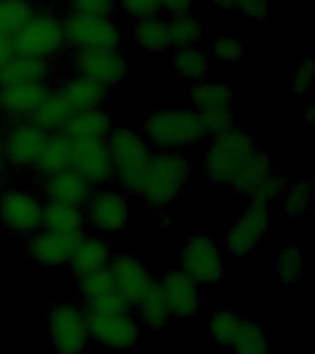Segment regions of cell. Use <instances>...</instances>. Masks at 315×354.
Returning <instances> with one entry per match:
<instances>
[{"instance_id": "obj_1", "label": "cell", "mask_w": 315, "mask_h": 354, "mask_svg": "<svg viewBox=\"0 0 315 354\" xmlns=\"http://www.w3.org/2000/svg\"><path fill=\"white\" fill-rule=\"evenodd\" d=\"M201 162L210 183L249 196L278 176L275 160L256 146L253 133L238 124L220 137L210 138Z\"/></svg>"}, {"instance_id": "obj_2", "label": "cell", "mask_w": 315, "mask_h": 354, "mask_svg": "<svg viewBox=\"0 0 315 354\" xmlns=\"http://www.w3.org/2000/svg\"><path fill=\"white\" fill-rule=\"evenodd\" d=\"M190 177L192 160L182 151H159L149 159L138 194L151 209H164L181 198Z\"/></svg>"}, {"instance_id": "obj_3", "label": "cell", "mask_w": 315, "mask_h": 354, "mask_svg": "<svg viewBox=\"0 0 315 354\" xmlns=\"http://www.w3.org/2000/svg\"><path fill=\"white\" fill-rule=\"evenodd\" d=\"M105 144H107L118 188L126 196L140 192L144 174L153 155V149L142 133L126 124H115L109 135L105 137Z\"/></svg>"}, {"instance_id": "obj_4", "label": "cell", "mask_w": 315, "mask_h": 354, "mask_svg": "<svg viewBox=\"0 0 315 354\" xmlns=\"http://www.w3.org/2000/svg\"><path fill=\"white\" fill-rule=\"evenodd\" d=\"M142 135L160 151H184L204 138L199 115L188 105L151 111L144 120Z\"/></svg>"}, {"instance_id": "obj_5", "label": "cell", "mask_w": 315, "mask_h": 354, "mask_svg": "<svg viewBox=\"0 0 315 354\" xmlns=\"http://www.w3.org/2000/svg\"><path fill=\"white\" fill-rule=\"evenodd\" d=\"M15 57L59 61L66 54L65 33L59 10H37L11 39H8Z\"/></svg>"}, {"instance_id": "obj_6", "label": "cell", "mask_w": 315, "mask_h": 354, "mask_svg": "<svg viewBox=\"0 0 315 354\" xmlns=\"http://www.w3.org/2000/svg\"><path fill=\"white\" fill-rule=\"evenodd\" d=\"M46 332L55 354H83L90 342L85 306L72 299H57L46 315Z\"/></svg>"}, {"instance_id": "obj_7", "label": "cell", "mask_w": 315, "mask_h": 354, "mask_svg": "<svg viewBox=\"0 0 315 354\" xmlns=\"http://www.w3.org/2000/svg\"><path fill=\"white\" fill-rule=\"evenodd\" d=\"M66 50H120L126 33L113 17L61 13Z\"/></svg>"}, {"instance_id": "obj_8", "label": "cell", "mask_w": 315, "mask_h": 354, "mask_svg": "<svg viewBox=\"0 0 315 354\" xmlns=\"http://www.w3.org/2000/svg\"><path fill=\"white\" fill-rule=\"evenodd\" d=\"M269 227V203L251 196L243 212L232 220L223 232V251L231 259H247L256 251Z\"/></svg>"}, {"instance_id": "obj_9", "label": "cell", "mask_w": 315, "mask_h": 354, "mask_svg": "<svg viewBox=\"0 0 315 354\" xmlns=\"http://www.w3.org/2000/svg\"><path fill=\"white\" fill-rule=\"evenodd\" d=\"M44 203L28 188L6 187L0 190V223L15 236H32L43 227Z\"/></svg>"}, {"instance_id": "obj_10", "label": "cell", "mask_w": 315, "mask_h": 354, "mask_svg": "<svg viewBox=\"0 0 315 354\" xmlns=\"http://www.w3.org/2000/svg\"><path fill=\"white\" fill-rule=\"evenodd\" d=\"M90 339L115 353L131 351L140 337V323L133 312H104L85 306Z\"/></svg>"}, {"instance_id": "obj_11", "label": "cell", "mask_w": 315, "mask_h": 354, "mask_svg": "<svg viewBox=\"0 0 315 354\" xmlns=\"http://www.w3.org/2000/svg\"><path fill=\"white\" fill-rule=\"evenodd\" d=\"M195 284H220L225 277L221 249L209 234L188 238L179 251V266Z\"/></svg>"}, {"instance_id": "obj_12", "label": "cell", "mask_w": 315, "mask_h": 354, "mask_svg": "<svg viewBox=\"0 0 315 354\" xmlns=\"http://www.w3.org/2000/svg\"><path fill=\"white\" fill-rule=\"evenodd\" d=\"M46 137L48 133H44L28 118H10L8 124L0 127V146L6 166L30 170L46 142Z\"/></svg>"}, {"instance_id": "obj_13", "label": "cell", "mask_w": 315, "mask_h": 354, "mask_svg": "<svg viewBox=\"0 0 315 354\" xmlns=\"http://www.w3.org/2000/svg\"><path fill=\"white\" fill-rule=\"evenodd\" d=\"M85 220L88 229L98 232L99 236H109L124 231L129 220L127 196L120 188H94L93 196L85 205Z\"/></svg>"}, {"instance_id": "obj_14", "label": "cell", "mask_w": 315, "mask_h": 354, "mask_svg": "<svg viewBox=\"0 0 315 354\" xmlns=\"http://www.w3.org/2000/svg\"><path fill=\"white\" fill-rule=\"evenodd\" d=\"M70 76H83L105 87H118L126 82L127 61L120 50H77L68 57Z\"/></svg>"}, {"instance_id": "obj_15", "label": "cell", "mask_w": 315, "mask_h": 354, "mask_svg": "<svg viewBox=\"0 0 315 354\" xmlns=\"http://www.w3.org/2000/svg\"><path fill=\"white\" fill-rule=\"evenodd\" d=\"M70 168L79 171L94 188L107 187L115 181L107 144L102 137L70 138Z\"/></svg>"}, {"instance_id": "obj_16", "label": "cell", "mask_w": 315, "mask_h": 354, "mask_svg": "<svg viewBox=\"0 0 315 354\" xmlns=\"http://www.w3.org/2000/svg\"><path fill=\"white\" fill-rule=\"evenodd\" d=\"M155 281L162 290L171 317L190 319L198 314L201 308L199 286L187 273H182L179 268H166Z\"/></svg>"}, {"instance_id": "obj_17", "label": "cell", "mask_w": 315, "mask_h": 354, "mask_svg": "<svg viewBox=\"0 0 315 354\" xmlns=\"http://www.w3.org/2000/svg\"><path fill=\"white\" fill-rule=\"evenodd\" d=\"M83 236L85 234H59L48 229H39L28 238L26 253L33 264L54 270L66 266Z\"/></svg>"}, {"instance_id": "obj_18", "label": "cell", "mask_w": 315, "mask_h": 354, "mask_svg": "<svg viewBox=\"0 0 315 354\" xmlns=\"http://www.w3.org/2000/svg\"><path fill=\"white\" fill-rule=\"evenodd\" d=\"M39 187H41L39 196L43 199V203L63 205V207H74V209H85V205L88 203L94 192L93 185L79 171L72 168L54 177H48L44 181H39Z\"/></svg>"}, {"instance_id": "obj_19", "label": "cell", "mask_w": 315, "mask_h": 354, "mask_svg": "<svg viewBox=\"0 0 315 354\" xmlns=\"http://www.w3.org/2000/svg\"><path fill=\"white\" fill-rule=\"evenodd\" d=\"M107 270L115 281L118 293L126 299L131 308L140 299V295L148 290L149 284L153 282L148 266L133 254H116L115 259H111Z\"/></svg>"}, {"instance_id": "obj_20", "label": "cell", "mask_w": 315, "mask_h": 354, "mask_svg": "<svg viewBox=\"0 0 315 354\" xmlns=\"http://www.w3.org/2000/svg\"><path fill=\"white\" fill-rule=\"evenodd\" d=\"M76 282L87 308L104 310V312H133L129 303L116 290L109 270H102L93 275L76 279Z\"/></svg>"}, {"instance_id": "obj_21", "label": "cell", "mask_w": 315, "mask_h": 354, "mask_svg": "<svg viewBox=\"0 0 315 354\" xmlns=\"http://www.w3.org/2000/svg\"><path fill=\"white\" fill-rule=\"evenodd\" d=\"M54 88L61 96V100L65 102L72 116L82 111L105 107V102L109 100L111 93L109 87L83 76H68L66 80L54 85Z\"/></svg>"}, {"instance_id": "obj_22", "label": "cell", "mask_w": 315, "mask_h": 354, "mask_svg": "<svg viewBox=\"0 0 315 354\" xmlns=\"http://www.w3.org/2000/svg\"><path fill=\"white\" fill-rule=\"evenodd\" d=\"M52 83H26L0 88V116L30 118L48 98Z\"/></svg>"}, {"instance_id": "obj_23", "label": "cell", "mask_w": 315, "mask_h": 354, "mask_svg": "<svg viewBox=\"0 0 315 354\" xmlns=\"http://www.w3.org/2000/svg\"><path fill=\"white\" fill-rule=\"evenodd\" d=\"M111 259H113L111 257V243L104 236H99V234L87 236L85 234L76 245L66 266H68L72 275L76 279H82V277L107 270Z\"/></svg>"}, {"instance_id": "obj_24", "label": "cell", "mask_w": 315, "mask_h": 354, "mask_svg": "<svg viewBox=\"0 0 315 354\" xmlns=\"http://www.w3.org/2000/svg\"><path fill=\"white\" fill-rule=\"evenodd\" d=\"M70 168V138L65 133H48L46 142L33 160L30 170L39 181L54 177Z\"/></svg>"}, {"instance_id": "obj_25", "label": "cell", "mask_w": 315, "mask_h": 354, "mask_svg": "<svg viewBox=\"0 0 315 354\" xmlns=\"http://www.w3.org/2000/svg\"><path fill=\"white\" fill-rule=\"evenodd\" d=\"M55 74L52 61L33 57H13L0 68V88L26 83H50Z\"/></svg>"}, {"instance_id": "obj_26", "label": "cell", "mask_w": 315, "mask_h": 354, "mask_svg": "<svg viewBox=\"0 0 315 354\" xmlns=\"http://www.w3.org/2000/svg\"><path fill=\"white\" fill-rule=\"evenodd\" d=\"M127 33H129V41L148 54H164L166 50L170 48L164 17L131 19Z\"/></svg>"}, {"instance_id": "obj_27", "label": "cell", "mask_w": 315, "mask_h": 354, "mask_svg": "<svg viewBox=\"0 0 315 354\" xmlns=\"http://www.w3.org/2000/svg\"><path fill=\"white\" fill-rule=\"evenodd\" d=\"M133 314L138 319V323H144L148 328L162 330V328L170 326L173 317H171L170 308L166 304L162 290L155 279L148 286V290L140 295L137 303L133 304Z\"/></svg>"}, {"instance_id": "obj_28", "label": "cell", "mask_w": 315, "mask_h": 354, "mask_svg": "<svg viewBox=\"0 0 315 354\" xmlns=\"http://www.w3.org/2000/svg\"><path fill=\"white\" fill-rule=\"evenodd\" d=\"M115 126V116L107 107H96V109L82 111L72 116L66 122L61 133H65L68 138H87L102 137L105 138Z\"/></svg>"}, {"instance_id": "obj_29", "label": "cell", "mask_w": 315, "mask_h": 354, "mask_svg": "<svg viewBox=\"0 0 315 354\" xmlns=\"http://www.w3.org/2000/svg\"><path fill=\"white\" fill-rule=\"evenodd\" d=\"M188 107L195 113L225 109L232 111V91L229 85L218 82H201L190 85L187 91Z\"/></svg>"}, {"instance_id": "obj_30", "label": "cell", "mask_w": 315, "mask_h": 354, "mask_svg": "<svg viewBox=\"0 0 315 354\" xmlns=\"http://www.w3.org/2000/svg\"><path fill=\"white\" fill-rule=\"evenodd\" d=\"M243 317L234 308H216L209 314L210 339L223 351H232L242 332Z\"/></svg>"}, {"instance_id": "obj_31", "label": "cell", "mask_w": 315, "mask_h": 354, "mask_svg": "<svg viewBox=\"0 0 315 354\" xmlns=\"http://www.w3.org/2000/svg\"><path fill=\"white\" fill-rule=\"evenodd\" d=\"M41 229H48L59 234H85V229H87L85 210L44 203Z\"/></svg>"}, {"instance_id": "obj_32", "label": "cell", "mask_w": 315, "mask_h": 354, "mask_svg": "<svg viewBox=\"0 0 315 354\" xmlns=\"http://www.w3.org/2000/svg\"><path fill=\"white\" fill-rule=\"evenodd\" d=\"M168 37H170V48L182 50L199 46L204 37V24L198 19L195 13H184V15L168 17Z\"/></svg>"}, {"instance_id": "obj_33", "label": "cell", "mask_w": 315, "mask_h": 354, "mask_svg": "<svg viewBox=\"0 0 315 354\" xmlns=\"http://www.w3.org/2000/svg\"><path fill=\"white\" fill-rule=\"evenodd\" d=\"M173 71L181 82L190 83V85L204 82L210 72L209 54L199 46L177 50L173 57Z\"/></svg>"}, {"instance_id": "obj_34", "label": "cell", "mask_w": 315, "mask_h": 354, "mask_svg": "<svg viewBox=\"0 0 315 354\" xmlns=\"http://www.w3.org/2000/svg\"><path fill=\"white\" fill-rule=\"evenodd\" d=\"M72 118V113L61 100V96L55 93L54 85L50 91L48 98L44 100L43 104L39 105V109L33 113L28 120L41 127L44 133H57L61 131L65 124Z\"/></svg>"}, {"instance_id": "obj_35", "label": "cell", "mask_w": 315, "mask_h": 354, "mask_svg": "<svg viewBox=\"0 0 315 354\" xmlns=\"http://www.w3.org/2000/svg\"><path fill=\"white\" fill-rule=\"evenodd\" d=\"M282 218H295L312 210L314 205V185L309 179L298 177L295 181L286 183L282 192Z\"/></svg>"}, {"instance_id": "obj_36", "label": "cell", "mask_w": 315, "mask_h": 354, "mask_svg": "<svg viewBox=\"0 0 315 354\" xmlns=\"http://www.w3.org/2000/svg\"><path fill=\"white\" fill-rule=\"evenodd\" d=\"M35 11L33 0H0V39H11Z\"/></svg>"}, {"instance_id": "obj_37", "label": "cell", "mask_w": 315, "mask_h": 354, "mask_svg": "<svg viewBox=\"0 0 315 354\" xmlns=\"http://www.w3.org/2000/svg\"><path fill=\"white\" fill-rule=\"evenodd\" d=\"M232 354H269L264 326L254 319H243L242 332L236 339Z\"/></svg>"}, {"instance_id": "obj_38", "label": "cell", "mask_w": 315, "mask_h": 354, "mask_svg": "<svg viewBox=\"0 0 315 354\" xmlns=\"http://www.w3.org/2000/svg\"><path fill=\"white\" fill-rule=\"evenodd\" d=\"M275 273L280 282L303 281V249L295 243H282L280 254L275 262Z\"/></svg>"}, {"instance_id": "obj_39", "label": "cell", "mask_w": 315, "mask_h": 354, "mask_svg": "<svg viewBox=\"0 0 315 354\" xmlns=\"http://www.w3.org/2000/svg\"><path fill=\"white\" fill-rule=\"evenodd\" d=\"M209 52L223 65H232L245 54V39L240 35H216L209 41Z\"/></svg>"}, {"instance_id": "obj_40", "label": "cell", "mask_w": 315, "mask_h": 354, "mask_svg": "<svg viewBox=\"0 0 315 354\" xmlns=\"http://www.w3.org/2000/svg\"><path fill=\"white\" fill-rule=\"evenodd\" d=\"M61 13L87 17H113L118 8L116 0H61Z\"/></svg>"}, {"instance_id": "obj_41", "label": "cell", "mask_w": 315, "mask_h": 354, "mask_svg": "<svg viewBox=\"0 0 315 354\" xmlns=\"http://www.w3.org/2000/svg\"><path fill=\"white\" fill-rule=\"evenodd\" d=\"M198 115L199 122H201V127H203L204 137L209 138L220 137V135H223V133L236 126L234 116H232V111L218 109L207 111V113H198Z\"/></svg>"}, {"instance_id": "obj_42", "label": "cell", "mask_w": 315, "mask_h": 354, "mask_svg": "<svg viewBox=\"0 0 315 354\" xmlns=\"http://www.w3.org/2000/svg\"><path fill=\"white\" fill-rule=\"evenodd\" d=\"M120 10L131 19L162 17V0H116Z\"/></svg>"}, {"instance_id": "obj_43", "label": "cell", "mask_w": 315, "mask_h": 354, "mask_svg": "<svg viewBox=\"0 0 315 354\" xmlns=\"http://www.w3.org/2000/svg\"><path fill=\"white\" fill-rule=\"evenodd\" d=\"M315 66L312 59L298 61L292 72V91L295 94H309L314 91Z\"/></svg>"}, {"instance_id": "obj_44", "label": "cell", "mask_w": 315, "mask_h": 354, "mask_svg": "<svg viewBox=\"0 0 315 354\" xmlns=\"http://www.w3.org/2000/svg\"><path fill=\"white\" fill-rule=\"evenodd\" d=\"M232 13H240L249 22H265L269 4L267 0H232Z\"/></svg>"}, {"instance_id": "obj_45", "label": "cell", "mask_w": 315, "mask_h": 354, "mask_svg": "<svg viewBox=\"0 0 315 354\" xmlns=\"http://www.w3.org/2000/svg\"><path fill=\"white\" fill-rule=\"evenodd\" d=\"M193 0H162V17L184 15V13H192Z\"/></svg>"}, {"instance_id": "obj_46", "label": "cell", "mask_w": 315, "mask_h": 354, "mask_svg": "<svg viewBox=\"0 0 315 354\" xmlns=\"http://www.w3.org/2000/svg\"><path fill=\"white\" fill-rule=\"evenodd\" d=\"M13 57H15V54H13L10 43H8L6 39H0V68H2L6 63H10Z\"/></svg>"}, {"instance_id": "obj_47", "label": "cell", "mask_w": 315, "mask_h": 354, "mask_svg": "<svg viewBox=\"0 0 315 354\" xmlns=\"http://www.w3.org/2000/svg\"><path fill=\"white\" fill-rule=\"evenodd\" d=\"M4 170H6V160H4V153H2V146H0V177H2Z\"/></svg>"}, {"instance_id": "obj_48", "label": "cell", "mask_w": 315, "mask_h": 354, "mask_svg": "<svg viewBox=\"0 0 315 354\" xmlns=\"http://www.w3.org/2000/svg\"><path fill=\"white\" fill-rule=\"evenodd\" d=\"M312 116H314V109H308V113H306V116H304V122H306V126H309V124H312V120H314Z\"/></svg>"}, {"instance_id": "obj_49", "label": "cell", "mask_w": 315, "mask_h": 354, "mask_svg": "<svg viewBox=\"0 0 315 354\" xmlns=\"http://www.w3.org/2000/svg\"><path fill=\"white\" fill-rule=\"evenodd\" d=\"M0 115H2V113H0Z\"/></svg>"}]
</instances>
